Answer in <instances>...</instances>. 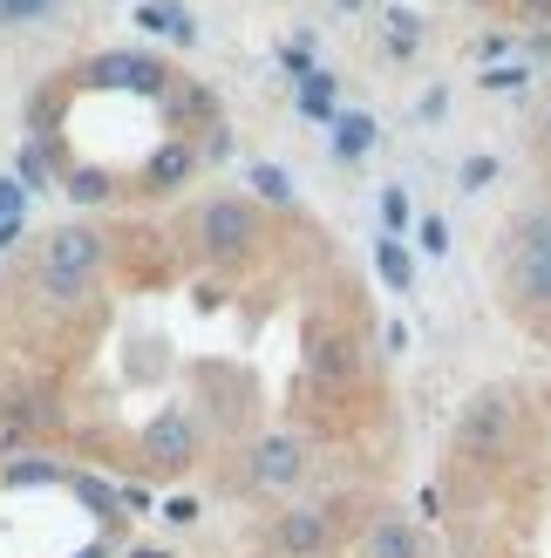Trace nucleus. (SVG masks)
<instances>
[{"instance_id": "23", "label": "nucleus", "mask_w": 551, "mask_h": 558, "mask_svg": "<svg viewBox=\"0 0 551 558\" xmlns=\"http://www.w3.org/2000/svg\"><path fill=\"white\" fill-rule=\"evenodd\" d=\"M21 178H27V184H41V178H48V163H41V150H35V144L21 150Z\"/></svg>"}, {"instance_id": "8", "label": "nucleus", "mask_w": 551, "mask_h": 558, "mask_svg": "<svg viewBox=\"0 0 551 558\" xmlns=\"http://www.w3.org/2000/svg\"><path fill=\"white\" fill-rule=\"evenodd\" d=\"M327 538H334V532H327L320 511H286L280 518V545L286 551H327Z\"/></svg>"}, {"instance_id": "7", "label": "nucleus", "mask_w": 551, "mask_h": 558, "mask_svg": "<svg viewBox=\"0 0 551 558\" xmlns=\"http://www.w3.org/2000/svg\"><path fill=\"white\" fill-rule=\"evenodd\" d=\"M96 82H123V89L157 96V89H163V69L150 62V54H102V62H96Z\"/></svg>"}, {"instance_id": "25", "label": "nucleus", "mask_w": 551, "mask_h": 558, "mask_svg": "<svg viewBox=\"0 0 551 558\" xmlns=\"http://www.w3.org/2000/svg\"><path fill=\"white\" fill-rule=\"evenodd\" d=\"M517 14H525V21H551V0H517Z\"/></svg>"}, {"instance_id": "12", "label": "nucleus", "mask_w": 551, "mask_h": 558, "mask_svg": "<svg viewBox=\"0 0 551 558\" xmlns=\"http://www.w3.org/2000/svg\"><path fill=\"white\" fill-rule=\"evenodd\" d=\"M375 266H381V279H389L395 293L416 287V266H408V245H402V239H381V245H375Z\"/></svg>"}, {"instance_id": "6", "label": "nucleus", "mask_w": 551, "mask_h": 558, "mask_svg": "<svg viewBox=\"0 0 551 558\" xmlns=\"http://www.w3.org/2000/svg\"><path fill=\"white\" fill-rule=\"evenodd\" d=\"M299 463H307V442H299V436H266L253 450V477L259 484H293Z\"/></svg>"}, {"instance_id": "3", "label": "nucleus", "mask_w": 551, "mask_h": 558, "mask_svg": "<svg viewBox=\"0 0 551 558\" xmlns=\"http://www.w3.org/2000/svg\"><path fill=\"white\" fill-rule=\"evenodd\" d=\"M307 375H314L320 388H341V381L354 375V341H347V333L314 327V341H307Z\"/></svg>"}, {"instance_id": "10", "label": "nucleus", "mask_w": 551, "mask_h": 558, "mask_svg": "<svg viewBox=\"0 0 551 558\" xmlns=\"http://www.w3.org/2000/svg\"><path fill=\"white\" fill-rule=\"evenodd\" d=\"M511 239H517V253H551V205L517 211L511 218Z\"/></svg>"}, {"instance_id": "2", "label": "nucleus", "mask_w": 551, "mask_h": 558, "mask_svg": "<svg viewBox=\"0 0 551 558\" xmlns=\"http://www.w3.org/2000/svg\"><path fill=\"white\" fill-rule=\"evenodd\" d=\"M198 239L211 245V253H245V245L259 239V218H253V205H238V198H211L205 218H198Z\"/></svg>"}, {"instance_id": "11", "label": "nucleus", "mask_w": 551, "mask_h": 558, "mask_svg": "<svg viewBox=\"0 0 551 558\" xmlns=\"http://www.w3.org/2000/svg\"><path fill=\"white\" fill-rule=\"evenodd\" d=\"M150 457L157 463H184L191 457V423H184V415H163V423L150 429Z\"/></svg>"}, {"instance_id": "15", "label": "nucleus", "mask_w": 551, "mask_h": 558, "mask_svg": "<svg viewBox=\"0 0 551 558\" xmlns=\"http://www.w3.org/2000/svg\"><path fill=\"white\" fill-rule=\"evenodd\" d=\"M334 130H341V136H334L341 157H368V150H375V117H341Z\"/></svg>"}, {"instance_id": "4", "label": "nucleus", "mask_w": 551, "mask_h": 558, "mask_svg": "<svg viewBox=\"0 0 551 558\" xmlns=\"http://www.w3.org/2000/svg\"><path fill=\"white\" fill-rule=\"evenodd\" d=\"M504 293L517 306H551V253H511L504 259Z\"/></svg>"}, {"instance_id": "16", "label": "nucleus", "mask_w": 551, "mask_h": 558, "mask_svg": "<svg viewBox=\"0 0 551 558\" xmlns=\"http://www.w3.org/2000/svg\"><path fill=\"white\" fill-rule=\"evenodd\" d=\"M253 191L266 205H293V178L280 171V163H253Z\"/></svg>"}, {"instance_id": "21", "label": "nucleus", "mask_w": 551, "mask_h": 558, "mask_svg": "<svg viewBox=\"0 0 551 558\" xmlns=\"http://www.w3.org/2000/svg\"><path fill=\"white\" fill-rule=\"evenodd\" d=\"M48 8H54V0H0V14H8V21H35Z\"/></svg>"}, {"instance_id": "1", "label": "nucleus", "mask_w": 551, "mask_h": 558, "mask_svg": "<svg viewBox=\"0 0 551 558\" xmlns=\"http://www.w3.org/2000/svg\"><path fill=\"white\" fill-rule=\"evenodd\" d=\"M102 266V239L82 232V226H62L48 245H41V287L54 300H82L89 293V272Z\"/></svg>"}, {"instance_id": "22", "label": "nucleus", "mask_w": 551, "mask_h": 558, "mask_svg": "<svg viewBox=\"0 0 551 558\" xmlns=\"http://www.w3.org/2000/svg\"><path fill=\"white\" fill-rule=\"evenodd\" d=\"M423 253H450V226H443V218H423Z\"/></svg>"}, {"instance_id": "19", "label": "nucleus", "mask_w": 551, "mask_h": 558, "mask_svg": "<svg viewBox=\"0 0 551 558\" xmlns=\"http://www.w3.org/2000/svg\"><path fill=\"white\" fill-rule=\"evenodd\" d=\"M490 178H498V157H463V171H456L463 191H483Z\"/></svg>"}, {"instance_id": "5", "label": "nucleus", "mask_w": 551, "mask_h": 558, "mask_svg": "<svg viewBox=\"0 0 551 558\" xmlns=\"http://www.w3.org/2000/svg\"><path fill=\"white\" fill-rule=\"evenodd\" d=\"M504 429H511V402L504 396H483V402H470V415H463V450L490 457L504 442Z\"/></svg>"}, {"instance_id": "17", "label": "nucleus", "mask_w": 551, "mask_h": 558, "mask_svg": "<svg viewBox=\"0 0 551 558\" xmlns=\"http://www.w3.org/2000/svg\"><path fill=\"white\" fill-rule=\"evenodd\" d=\"M389 21H395V27H389V41H395V54H408V48L423 41V14H416V8H395Z\"/></svg>"}, {"instance_id": "26", "label": "nucleus", "mask_w": 551, "mask_h": 558, "mask_svg": "<svg viewBox=\"0 0 551 558\" xmlns=\"http://www.w3.org/2000/svg\"><path fill=\"white\" fill-rule=\"evenodd\" d=\"M341 8H368V0H341Z\"/></svg>"}, {"instance_id": "24", "label": "nucleus", "mask_w": 551, "mask_h": 558, "mask_svg": "<svg viewBox=\"0 0 551 558\" xmlns=\"http://www.w3.org/2000/svg\"><path fill=\"white\" fill-rule=\"evenodd\" d=\"M0 218H21V184H14V178L0 184Z\"/></svg>"}, {"instance_id": "13", "label": "nucleus", "mask_w": 551, "mask_h": 558, "mask_svg": "<svg viewBox=\"0 0 551 558\" xmlns=\"http://www.w3.org/2000/svg\"><path fill=\"white\" fill-rule=\"evenodd\" d=\"M191 163H198V157H191L184 144H171V150H157V157H150V171H144V178H150L157 191H171V184H184V178H191Z\"/></svg>"}, {"instance_id": "20", "label": "nucleus", "mask_w": 551, "mask_h": 558, "mask_svg": "<svg viewBox=\"0 0 551 558\" xmlns=\"http://www.w3.org/2000/svg\"><path fill=\"white\" fill-rule=\"evenodd\" d=\"M69 191H75V198H82V205H96V198H102V191H109V184H102L96 171H75V178H69Z\"/></svg>"}, {"instance_id": "9", "label": "nucleus", "mask_w": 551, "mask_h": 558, "mask_svg": "<svg viewBox=\"0 0 551 558\" xmlns=\"http://www.w3.org/2000/svg\"><path fill=\"white\" fill-rule=\"evenodd\" d=\"M368 558H423V545H416V524H402V518L375 524V532H368Z\"/></svg>"}, {"instance_id": "14", "label": "nucleus", "mask_w": 551, "mask_h": 558, "mask_svg": "<svg viewBox=\"0 0 551 558\" xmlns=\"http://www.w3.org/2000/svg\"><path fill=\"white\" fill-rule=\"evenodd\" d=\"M136 21H144L150 35H177V41H191V35H198V27H191V14H184V8H171V0H150V8L136 14Z\"/></svg>"}, {"instance_id": "18", "label": "nucleus", "mask_w": 551, "mask_h": 558, "mask_svg": "<svg viewBox=\"0 0 551 558\" xmlns=\"http://www.w3.org/2000/svg\"><path fill=\"white\" fill-rule=\"evenodd\" d=\"M483 89H498V96L504 89H531V62H498V69L483 75Z\"/></svg>"}, {"instance_id": "27", "label": "nucleus", "mask_w": 551, "mask_h": 558, "mask_svg": "<svg viewBox=\"0 0 551 558\" xmlns=\"http://www.w3.org/2000/svg\"><path fill=\"white\" fill-rule=\"evenodd\" d=\"M544 136H551V109H544Z\"/></svg>"}]
</instances>
